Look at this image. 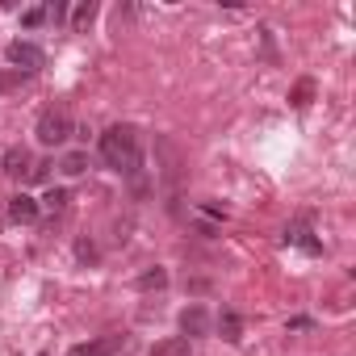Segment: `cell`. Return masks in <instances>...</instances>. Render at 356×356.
<instances>
[{
	"instance_id": "cell-10",
	"label": "cell",
	"mask_w": 356,
	"mask_h": 356,
	"mask_svg": "<svg viewBox=\"0 0 356 356\" xmlns=\"http://www.w3.org/2000/svg\"><path fill=\"white\" fill-rule=\"evenodd\" d=\"M59 172H63V176H84V172H88V155H84V151H67L63 163H59Z\"/></svg>"
},
{
	"instance_id": "cell-4",
	"label": "cell",
	"mask_w": 356,
	"mask_h": 356,
	"mask_svg": "<svg viewBox=\"0 0 356 356\" xmlns=\"http://www.w3.org/2000/svg\"><path fill=\"white\" fill-rule=\"evenodd\" d=\"M126 343V335H101V339H92V343H76L67 356H109V352H118Z\"/></svg>"
},
{
	"instance_id": "cell-14",
	"label": "cell",
	"mask_w": 356,
	"mask_h": 356,
	"mask_svg": "<svg viewBox=\"0 0 356 356\" xmlns=\"http://www.w3.org/2000/svg\"><path fill=\"white\" fill-rule=\"evenodd\" d=\"M310 97H314V80H298V88H293V97H289V101H293L298 109H306V105H310Z\"/></svg>"
},
{
	"instance_id": "cell-11",
	"label": "cell",
	"mask_w": 356,
	"mask_h": 356,
	"mask_svg": "<svg viewBox=\"0 0 356 356\" xmlns=\"http://www.w3.org/2000/svg\"><path fill=\"white\" fill-rule=\"evenodd\" d=\"M151 356H189V339L185 335H176V339H163L151 348Z\"/></svg>"
},
{
	"instance_id": "cell-13",
	"label": "cell",
	"mask_w": 356,
	"mask_h": 356,
	"mask_svg": "<svg viewBox=\"0 0 356 356\" xmlns=\"http://www.w3.org/2000/svg\"><path fill=\"white\" fill-rule=\"evenodd\" d=\"M163 285H168V273H163V268H147V273L138 277V289H143V293H151V289H163Z\"/></svg>"
},
{
	"instance_id": "cell-15",
	"label": "cell",
	"mask_w": 356,
	"mask_h": 356,
	"mask_svg": "<svg viewBox=\"0 0 356 356\" xmlns=\"http://www.w3.org/2000/svg\"><path fill=\"white\" fill-rule=\"evenodd\" d=\"M42 9H47V22H55V26H59V22L67 17V5H63V0H47Z\"/></svg>"
},
{
	"instance_id": "cell-17",
	"label": "cell",
	"mask_w": 356,
	"mask_h": 356,
	"mask_svg": "<svg viewBox=\"0 0 356 356\" xmlns=\"http://www.w3.org/2000/svg\"><path fill=\"white\" fill-rule=\"evenodd\" d=\"M76 256H80V260H97V248H92L88 239H80V243H76Z\"/></svg>"
},
{
	"instance_id": "cell-19",
	"label": "cell",
	"mask_w": 356,
	"mask_h": 356,
	"mask_svg": "<svg viewBox=\"0 0 356 356\" xmlns=\"http://www.w3.org/2000/svg\"><path fill=\"white\" fill-rule=\"evenodd\" d=\"M0 227H5V222H0Z\"/></svg>"
},
{
	"instance_id": "cell-6",
	"label": "cell",
	"mask_w": 356,
	"mask_h": 356,
	"mask_svg": "<svg viewBox=\"0 0 356 356\" xmlns=\"http://www.w3.org/2000/svg\"><path fill=\"white\" fill-rule=\"evenodd\" d=\"M9 218H13V222H34V218H38V202H34L30 193H17V197L9 202Z\"/></svg>"
},
{
	"instance_id": "cell-3",
	"label": "cell",
	"mask_w": 356,
	"mask_h": 356,
	"mask_svg": "<svg viewBox=\"0 0 356 356\" xmlns=\"http://www.w3.org/2000/svg\"><path fill=\"white\" fill-rule=\"evenodd\" d=\"M5 63L13 67V72H22V76H34L42 63H47V55H42V47H34V42H9L5 47Z\"/></svg>"
},
{
	"instance_id": "cell-16",
	"label": "cell",
	"mask_w": 356,
	"mask_h": 356,
	"mask_svg": "<svg viewBox=\"0 0 356 356\" xmlns=\"http://www.w3.org/2000/svg\"><path fill=\"white\" fill-rule=\"evenodd\" d=\"M42 22H47V9H42V5H38V9H26V13H22V26H30V30H34V26H42Z\"/></svg>"
},
{
	"instance_id": "cell-2",
	"label": "cell",
	"mask_w": 356,
	"mask_h": 356,
	"mask_svg": "<svg viewBox=\"0 0 356 356\" xmlns=\"http://www.w3.org/2000/svg\"><path fill=\"white\" fill-rule=\"evenodd\" d=\"M34 134H38L42 147H59V143H67V138L76 134V122H72V113H67L63 105H51V109H42Z\"/></svg>"
},
{
	"instance_id": "cell-1",
	"label": "cell",
	"mask_w": 356,
	"mask_h": 356,
	"mask_svg": "<svg viewBox=\"0 0 356 356\" xmlns=\"http://www.w3.org/2000/svg\"><path fill=\"white\" fill-rule=\"evenodd\" d=\"M101 159L109 168L126 172V176H138V168H143V138H138V130L134 126H109L101 134Z\"/></svg>"
},
{
	"instance_id": "cell-9",
	"label": "cell",
	"mask_w": 356,
	"mask_h": 356,
	"mask_svg": "<svg viewBox=\"0 0 356 356\" xmlns=\"http://www.w3.org/2000/svg\"><path fill=\"white\" fill-rule=\"evenodd\" d=\"M92 22H97V5H92V0H80V5L72 9V30H76V34H84Z\"/></svg>"
},
{
	"instance_id": "cell-7",
	"label": "cell",
	"mask_w": 356,
	"mask_h": 356,
	"mask_svg": "<svg viewBox=\"0 0 356 356\" xmlns=\"http://www.w3.org/2000/svg\"><path fill=\"white\" fill-rule=\"evenodd\" d=\"M218 335H222L227 343H239V339H243V318H239L235 310H222V314H218Z\"/></svg>"
},
{
	"instance_id": "cell-18",
	"label": "cell",
	"mask_w": 356,
	"mask_h": 356,
	"mask_svg": "<svg viewBox=\"0 0 356 356\" xmlns=\"http://www.w3.org/2000/svg\"><path fill=\"white\" fill-rule=\"evenodd\" d=\"M310 327H314L310 318H289V331H310Z\"/></svg>"
},
{
	"instance_id": "cell-12",
	"label": "cell",
	"mask_w": 356,
	"mask_h": 356,
	"mask_svg": "<svg viewBox=\"0 0 356 356\" xmlns=\"http://www.w3.org/2000/svg\"><path fill=\"white\" fill-rule=\"evenodd\" d=\"M67 202H72V197H67V189H51V193L42 197V206H38V210H51V214H63V210H67Z\"/></svg>"
},
{
	"instance_id": "cell-5",
	"label": "cell",
	"mask_w": 356,
	"mask_h": 356,
	"mask_svg": "<svg viewBox=\"0 0 356 356\" xmlns=\"http://www.w3.org/2000/svg\"><path fill=\"white\" fill-rule=\"evenodd\" d=\"M181 331H185V339H193V335H206V331H210V314H206L202 306H189V310L181 314Z\"/></svg>"
},
{
	"instance_id": "cell-8",
	"label": "cell",
	"mask_w": 356,
	"mask_h": 356,
	"mask_svg": "<svg viewBox=\"0 0 356 356\" xmlns=\"http://www.w3.org/2000/svg\"><path fill=\"white\" fill-rule=\"evenodd\" d=\"M5 172L9 176H30V151L26 147H9L5 151Z\"/></svg>"
}]
</instances>
